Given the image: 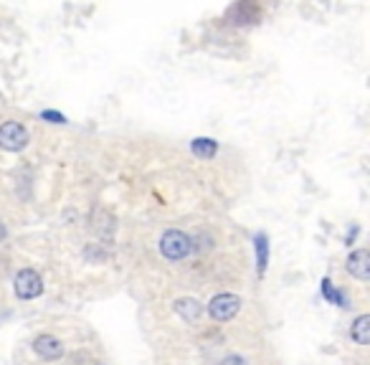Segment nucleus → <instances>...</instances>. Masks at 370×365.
Masks as SVG:
<instances>
[{"label": "nucleus", "instance_id": "obj_1", "mask_svg": "<svg viewBox=\"0 0 370 365\" xmlns=\"http://www.w3.org/2000/svg\"><path fill=\"white\" fill-rule=\"evenodd\" d=\"M193 249V241L191 236H185L183 231H178V228H170V231L163 233V239H160V252H163V256L170 261H180L185 259L188 254H191Z\"/></svg>", "mask_w": 370, "mask_h": 365}, {"label": "nucleus", "instance_id": "obj_2", "mask_svg": "<svg viewBox=\"0 0 370 365\" xmlns=\"http://www.w3.org/2000/svg\"><path fill=\"white\" fill-rule=\"evenodd\" d=\"M28 145V130L20 122H3L0 125V150L20 153Z\"/></svg>", "mask_w": 370, "mask_h": 365}, {"label": "nucleus", "instance_id": "obj_3", "mask_svg": "<svg viewBox=\"0 0 370 365\" xmlns=\"http://www.w3.org/2000/svg\"><path fill=\"white\" fill-rule=\"evenodd\" d=\"M241 310V299L236 294L221 292L208 302V315L219 322H228L231 317H236V312Z\"/></svg>", "mask_w": 370, "mask_h": 365}, {"label": "nucleus", "instance_id": "obj_4", "mask_svg": "<svg viewBox=\"0 0 370 365\" xmlns=\"http://www.w3.org/2000/svg\"><path fill=\"white\" fill-rule=\"evenodd\" d=\"M43 292V282L34 269H20L15 274V294L20 299H36Z\"/></svg>", "mask_w": 370, "mask_h": 365}, {"label": "nucleus", "instance_id": "obj_5", "mask_svg": "<svg viewBox=\"0 0 370 365\" xmlns=\"http://www.w3.org/2000/svg\"><path fill=\"white\" fill-rule=\"evenodd\" d=\"M34 350L39 358L43 360H59L64 355V345H61V340H56L53 335H39L34 340Z\"/></svg>", "mask_w": 370, "mask_h": 365}, {"label": "nucleus", "instance_id": "obj_6", "mask_svg": "<svg viewBox=\"0 0 370 365\" xmlns=\"http://www.w3.org/2000/svg\"><path fill=\"white\" fill-rule=\"evenodd\" d=\"M348 272L350 277L360 279V282H368L370 279V254L365 249H357L348 256Z\"/></svg>", "mask_w": 370, "mask_h": 365}, {"label": "nucleus", "instance_id": "obj_7", "mask_svg": "<svg viewBox=\"0 0 370 365\" xmlns=\"http://www.w3.org/2000/svg\"><path fill=\"white\" fill-rule=\"evenodd\" d=\"M175 312H178L183 319H188V322H196V319L200 317V312H203V307H200L198 299L183 297V299H178V302H175Z\"/></svg>", "mask_w": 370, "mask_h": 365}, {"label": "nucleus", "instance_id": "obj_8", "mask_svg": "<svg viewBox=\"0 0 370 365\" xmlns=\"http://www.w3.org/2000/svg\"><path fill=\"white\" fill-rule=\"evenodd\" d=\"M191 150H193V155H196V158L211 160L213 155L219 153V142H216V139H211V137H196L191 142Z\"/></svg>", "mask_w": 370, "mask_h": 365}, {"label": "nucleus", "instance_id": "obj_9", "mask_svg": "<svg viewBox=\"0 0 370 365\" xmlns=\"http://www.w3.org/2000/svg\"><path fill=\"white\" fill-rule=\"evenodd\" d=\"M350 338L355 340L357 345H368V343H370V317H368V315H360V317L352 322Z\"/></svg>", "mask_w": 370, "mask_h": 365}, {"label": "nucleus", "instance_id": "obj_10", "mask_svg": "<svg viewBox=\"0 0 370 365\" xmlns=\"http://www.w3.org/2000/svg\"><path fill=\"white\" fill-rule=\"evenodd\" d=\"M254 246H256L259 277H264L266 264H269V241H266V233H256V239H254Z\"/></svg>", "mask_w": 370, "mask_h": 365}, {"label": "nucleus", "instance_id": "obj_11", "mask_svg": "<svg viewBox=\"0 0 370 365\" xmlns=\"http://www.w3.org/2000/svg\"><path fill=\"white\" fill-rule=\"evenodd\" d=\"M322 294H324V299H330V302H335V305L350 307V305H348V297H345L343 292H337L335 287H332L330 279H324V282H322Z\"/></svg>", "mask_w": 370, "mask_h": 365}, {"label": "nucleus", "instance_id": "obj_12", "mask_svg": "<svg viewBox=\"0 0 370 365\" xmlns=\"http://www.w3.org/2000/svg\"><path fill=\"white\" fill-rule=\"evenodd\" d=\"M41 120H48V122H53V125H67V117L61 112H53V109H43V112H41Z\"/></svg>", "mask_w": 370, "mask_h": 365}, {"label": "nucleus", "instance_id": "obj_13", "mask_svg": "<svg viewBox=\"0 0 370 365\" xmlns=\"http://www.w3.org/2000/svg\"><path fill=\"white\" fill-rule=\"evenodd\" d=\"M221 365H249L241 355H228V358L221 360Z\"/></svg>", "mask_w": 370, "mask_h": 365}, {"label": "nucleus", "instance_id": "obj_14", "mask_svg": "<svg viewBox=\"0 0 370 365\" xmlns=\"http://www.w3.org/2000/svg\"><path fill=\"white\" fill-rule=\"evenodd\" d=\"M6 236H8V228H6V226H3V223H0V241L6 239Z\"/></svg>", "mask_w": 370, "mask_h": 365}]
</instances>
